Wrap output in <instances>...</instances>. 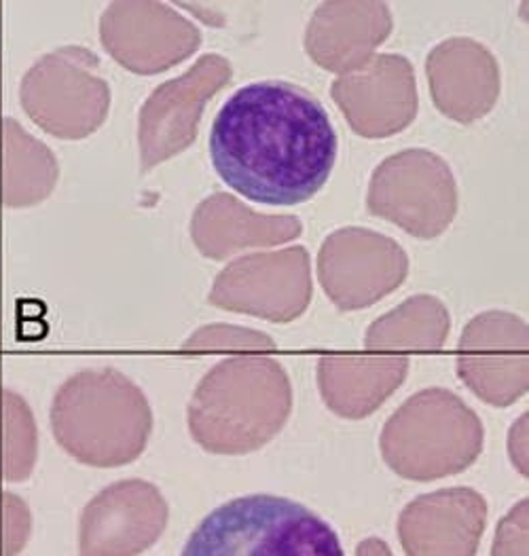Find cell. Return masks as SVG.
Segmentation results:
<instances>
[{
	"instance_id": "6da1fadb",
	"label": "cell",
	"mask_w": 529,
	"mask_h": 556,
	"mask_svg": "<svg viewBox=\"0 0 529 556\" xmlns=\"http://www.w3.org/2000/svg\"><path fill=\"white\" fill-rule=\"evenodd\" d=\"M337 149L320 100L286 80L238 89L210 131V157L221 180L263 205H299L318 195Z\"/></svg>"
},
{
	"instance_id": "7a4b0ae2",
	"label": "cell",
	"mask_w": 529,
	"mask_h": 556,
	"mask_svg": "<svg viewBox=\"0 0 529 556\" xmlns=\"http://www.w3.org/2000/svg\"><path fill=\"white\" fill-rule=\"evenodd\" d=\"M292 410L285 366L265 356L216 364L189 404V430L207 453L245 455L278 437Z\"/></svg>"
},
{
	"instance_id": "3957f363",
	"label": "cell",
	"mask_w": 529,
	"mask_h": 556,
	"mask_svg": "<svg viewBox=\"0 0 529 556\" xmlns=\"http://www.w3.org/2000/svg\"><path fill=\"white\" fill-rule=\"evenodd\" d=\"M58 444L91 468L136 462L153 434V410L142 390L115 368L73 375L51 402Z\"/></svg>"
},
{
	"instance_id": "277c9868",
	"label": "cell",
	"mask_w": 529,
	"mask_h": 556,
	"mask_svg": "<svg viewBox=\"0 0 529 556\" xmlns=\"http://www.w3.org/2000/svg\"><path fill=\"white\" fill-rule=\"evenodd\" d=\"M479 415L453 392L430 388L408 397L386 421L381 457L392 472L430 482L468 470L483 451Z\"/></svg>"
},
{
	"instance_id": "5b68a950",
	"label": "cell",
	"mask_w": 529,
	"mask_h": 556,
	"mask_svg": "<svg viewBox=\"0 0 529 556\" xmlns=\"http://www.w3.org/2000/svg\"><path fill=\"white\" fill-rule=\"evenodd\" d=\"M185 556H341L330 525L301 504L274 495L231 500L200 522Z\"/></svg>"
},
{
	"instance_id": "8992f818",
	"label": "cell",
	"mask_w": 529,
	"mask_h": 556,
	"mask_svg": "<svg viewBox=\"0 0 529 556\" xmlns=\"http://www.w3.org/2000/svg\"><path fill=\"white\" fill-rule=\"evenodd\" d=\"M22 106L47 134L64 140L98 131L111 106L98 55L75 45L45 55L24 77Z\"/></svg>"
},
{
	"instance_id": "52a82bcc",
	"label": "cell",
	"mask_w": 529,
	"mask_h": 556,
	"mask_svg": "<svg viewBox=\"0 0 529 556\" xmlns=\"http://www.w3.org/2000/svg\"><path fill=\"white\" fill-rule=\"evenodd\" d=\"M457 203L448 161L424 149L381 161L368 182V212L417 239L443 236L457 214Z\"/></svg>"
},
{
	"instance_id": "ba28073f",
	"label": "cell",
	"mask_w": 529,
	"mask_h": 556,
	"mask_svg": "<svg viewBox=\"0 0 529 556\" xmlns=\"http://www.w3.org/2000/svg\"><path fill=\"white\" fill-rule=\"evenodd\" d=\"M312 294L310 252L292 245L229 263L212 286L210 303L227 312L288 324L307 312Z\"/></svg>"
},
{
	"instance_id": "9c48e42d",
	"label": "cell",
	"mask_w": 529,
	"mask_h": 556,
	"mask_svg": "<svg viewBox=\"0 0 529 556\" xmlns=\"http://www.w3.org/2000/svg\"><path fill=\"white\" fill-rule=\"evenodd\" d=\"M408 256L396 239L345 227L325 239L318 254V278L330 303L348 314L367 309L403 286Z\"/></svg>"
},
{
	"instance_id": "30bf717a",
	"label": "cell",
	"mask_w": 529,
	"mask_h": 556,
	"mask_svg": "<svg viewBox=\"0 0 529 556\" xmlns=\"http://www.w3.org/2000/svg\"><path fill=\"white\" fill-rule=\"evenodd\" d=\"M231 77L234 68L229 60L207 53L187 75L163 83L149 96L138 121L144 172L187 151L196 142L207 102L229 85Z\"/></svg>"
},
{
	"instance_id": "8fae6325",
	"label": "cell",
	"mask_w": 529,
	"mask_h": 556,
	"mask_svg": "<svg viewBox=\"0 0 529 556\" xmlns=\"http://www.w3.org/2000/svg\"><path fill=\"white\" fill-rule=\"evenodd\" d=\"M528 324L508 312L470 319L457 348V377L486 404L506 408L529 390Z\"/></svg>"
},
{
	"instance_id": "7c38bea8",
	"label": "cell",
	"mask_w": 529,
	"mask_h": 556,
	"mask_svg": "<svg viewBox=\"0 0 529 556\" xmlns=\"http://www.w3.org/2000/svg\"><path fill=\"white\" fill-rule=\"evenodd\" d=\"M104 49L136 75H158L200 49L198 26L162 2H113L100 20Z\"/></svg>"
},
{
	"instance_id": "4fadbf2b",
	"label": "cell",
	"mask_w": 529,
	"mask_h": 556,
	"mask_svg": "<svg viewBox=\"0 0 529 556\" xmlns=\"http://www.w3.org/2000/svg\"><path fill=\"white\" fill-rule=\"evenodd\" d=\"M332 102L363 138H390L417 117V83L413 64L399 53L373 55L361 68L330 85Z\"/></svg>"
},
{
	"instance_id": "5bb4252c",
	"label": "cell",
	"mask_w": 529,
	"mask_h": 556,
	"mask_svg": "<svg viewBox=\"0 0 529 556\" xmlns=\"http://www.w3.org/2000/svg\"><path fill=\"white\" fill-rule=\"evenodd\" d=\"M167 504L147 480H123L98 493L83 510L81 555H140L167 525Z\"/></svg>"
},
{
	"instance_id": "9a60e30c",
	"label": "cell",
	"mask_w": 529,
	"mask_h": 556,
	"mask_svg": "<svg viewBox=\"0 0 529 556\" xmlns=\"http://www.w3.org/2000/svg\"><path fill=\"white\" fill-rule=\"evenodd\" d=\"M488 525L486 497L468 486L413 500L399 518V540L411 556L477 555Z\"/></svg>"
},
{
	"instance_id": "2e32d148",
	"label": "cell",
	"mask_w": 529,
	"mask_h": 556,
	"mask_svg": "<svg viewBox=\"0 0 529 556\" xmlns=\"http://www.w3.org/2000/svg\"><path fill=\"white\" fill-rule=\"evenodd\" d=\"M434 106L462 125L488 117L500 96V66L479 40L453 37L426 60Z\"/></svg>"
},
{
	"instance_id": "e0dca14e",
	"label": "cell",
	"mask_w": 529,
	"mask_h": 556,
	"mask_svg": "<svg viewBox=\"0 0 529 556\" xmlns=\"http://www.w3.org/2000/svg\"><path fill=\"white\" fill-rule=\"evenodd\" d=\"M392 11L377 0H328L314 11L307 33V55L328 73L348 75L375 55L392 35Z\"/></svg>"
},
{
	"instance_id": "ac0fdd59",
	"label": "cell",
	"mask_w": 529,
	"mask_h": 556,
	"mask_svg": "<svg viewBox=\"0 0 529 556\" xmlns=\"http://www.w3.org/2000/svg\"><path fill=\"white\" fill-rule=\"evenodd\" d=\"M303 225L297 216H265L252 212L240 199L216 193L205 199L191 220V236L198 250L223 261L248 248L278 245L301 238Z\"/></svg>"
},
{
	"instance_id": "d6986e66",
	"label": "cell",
	"mask_w": 529,
	"mask_h": 556,
	"mask_svg": "<svg viewBox=\"0 0 529 556\" xmlns=\"http://www.w3.org/2000/svg\"><path fill=\"white\" fill-rule=\"evenodd\" d=\"M405 356H323L318 390L326 406L343 419H365L407 379Z\"/></svg>"
},
{
	"instance_id": "ffe728a7",
	"label": "cell",
	"mask_w": 529,
	"mask_h": 556,
	"mask_svg": "<svg viewBox=\"0 0 529 556\" xmlns=\"http://www.w3.org/2000/svg\"><path fill=\"white\" fill-rule=\"evenodd\" d=\"M451 316L448 307L430 296L415 294L390 314L368 326V352H439L448 343Z\"/></svg>"
},
{
	"instance_id": "44dd1931",
	"label": "cell",
	"mask_w": 529,
	"mask_h": 556,
	"mask_svg": "<svg viewBox=\"0 0 529 556\" xmlns=\"http://www.w3.org/2000/svg\"><path fill=\"white\" fill-rule=\"evenodd\" d=\"M185 352H274L276 341L259 330L231 324H210L200 328L182 345Z\"/></svg>"
},
{
	"instance_id": "7402d4cb",
	"label": "cell",
	"mask_w": 529,
	"mask_h": 556,
	"mask_svg": "<svg viewBox=\"0 0 529 556\" xmlns=\"http://www.w3.org/2000/svg\"><path fill=\"white\" fill-rule=\"evenodd\" d=\"M493 555H528V500L502 520Z\"/></svg>"
}]
</instances>
